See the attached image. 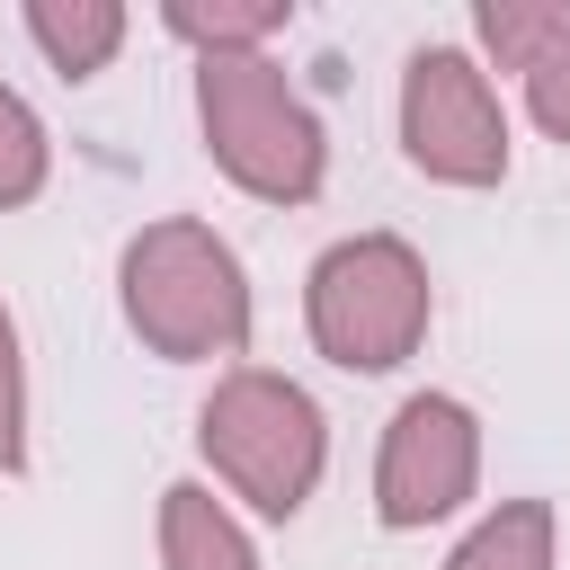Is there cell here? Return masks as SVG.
<instances>
[{
  "label": "cell",
  "instance_id": "5bb4252c",
  "mask_svg": "<svg viewBox=\"0 0 570 570\" xmlns=\"http://www.w3.org/2000/svg\"><path fill=\"white\" fill-rule=\"evenodd\" d=\"M0 472H27V365H18L9 303H0Z\"/></svg>",
  "mask_w": 570,
  "mask_h": 570
},
{
  "label": "cell",
  "instance_id": "5b68a950",
  "mask_svg": "<svg viewBox=\"0 0 570 570\" xmlns=\"http://www.w3.org/2000/svg\"><path fill=\"white\" fill-rule=\"evenodd\" d=\"M401 151L445 187H499L508 178V116L463 45H419L401 71Z\"/></svg>",
  "mask_w": 570,
  "mask_h": 570
},
{
  "label": "cell",
  "instance_id": "277c9868",
  "mask_svg": "<svg viewBox=\"0 0 570 570\" xmlns=\"http://www.w3.org/2000/svg\"><path fill=\"white\" fill-rule=\"evenodd\" d=\"M196 445H205V463H214L258 517H294V508L312 499V481H321L330 428H321V410H312L303 383H285V374H267V365H240V374H223V383L205 392Z\"/></svg>",
  "mask_w": 570,
  "mask_h": 570
},
{
  "label": "cell",
  "instance_id": "8fae6325",
  "mask_svg": "<svg viewBox=\"0 0 570 570\" xmlns=\"http://www.w3.org/2000/svg\"><path fill=\"white\" fill-rule=\"evenodd\" d=\"M36 187H45V125H36V107L0 80V214L27 205Z\"/></svg>",
  "mask_w": 570,
  "mask_h": 570
},
{
  "label": "cell",
  "instance_id": "3957f363",
  "mask_svg": "<svg viewBox=\"0 0 570 570\" xmlns=\"http://www.w3.org/2000/svg\"><path fill=\"white\" fill-rule=\"evenodd\" d=\"M303 321H312V347L330 365L392 374L428 338V267H419V249L401 232H356V240L321 249V267L303 285Z\"/></svg>",
  "mask_w": 570,
  "mask_h": 570
},
{
  "label": "cell",
  "instance_id": "9c48e42d",
  "mask_svg": "<svg viewBox=\"0 0 570 570\" xmlns=\"http://www.w3.org/2000/svg\"><path fill=\"white\" fill-rule=\"evenodd\" d=\"M445 570H552V499H508L490 508Z\"/></svg>",
  "mask_w": 570,
  "mask_h": 570
},
{
  "label": "cell",
  "instance_id": "7a4b0ae2",
  "mask_svg": "<svg viewBox=\"0 0 570 570\" xmlns=\"http://www.w3.org/2000/svg\"><path fill=\"white\" fill-rule=\"evenodd\" d=\"M196 116H205L214 169L240 196H258V205H312L321 196V125L267 53H205L196 62Z\"/></svg>",
  "mask_w": 570,
  "mask_h": 570
},
{
  "label": "cell",
  "instance_id": "6da1fadb",
  "mask_svg": "<svg viewBox=\"0 0 570 570\" xmlns=\"http://www.w3.org/2000/svg\"><path fill=\"white\" fill-rule=\"evenodd\" d=\"M116 294H125V321L151 356L169 365H196V356H240L249 347V285H240V258L223 232L169 214V223H142L125 240V267H116Z\"/></svg>",
  "mask_w": 570,
  "mask_h": 570
},
{
  "label": "cell",
  "instance_id": "30bf717a",
  "mask_svg": "<svg viewBox=\"0 0 570 570\" xmlns=\"http://www.w3.org/2000/svg\"><path fill=\"white\" fill-rule=\"evenodd\" d=\"M285 27V0H169V36L196 53H258Z\"/></svg>",
  "mask_w": 570,
  "mask_h": 570
},
{
  "label": "cell",
  "instance_id": "7c38bea8",
  "mask_svg": "<svg viewBox=\"0 0 570 570\" xmlns=\"http://www.w3.org/2000/svg\"><path fill=\"white\" fill-rule=\"evenodd\" d=\"M525 107L552 142H570V9L552 18V36L525 53Z\"/></svg>",
  "mask_w": 570,
  "mask_h": 570
},
{
  "label": "cell",
  "instance_id": "ba28073f",
  "mask_svg": "<svg viewBox=\"0 0 570 570\" xmlns=\"http://www.w3.org/2000/svg\"><path fill=\"white\" fill-rule=\"evenodd\" d=\"M27 36L45 45V62L62 80H89L125 45V9L116 0H27Z\"/></svg>",
  "mask_w": 570,
  "mask_h": 570
},
{
  "label": "cell",
  "instance_id": "52a82bcc",
  "mask_svg": "<svg viewBox=\"0 0 570 570\" xmlns=\"http://www.w3.org/2000/svg\"><path fill=\"white\" fill-rule=\"evenodd\" d=\"M160 561L169 570H258L249 534L232 525V508L196 481H169L160 490Z\"/></svg>",
  "mask_w": 570,
  "mask_h": 570
},
{
  "label": "cell",
  "instance_id": "8992f818",
  "mask_svg": "<svg viewBox=\"0 0 570 570\" xmlns=\"http://www.w3.org/2000/svg\"><path fill=\"white\" fill-rule=\"evenodd\" d=\"M472 481H481V419L454 392H410L374 454V517L401 534L436 525L472 499Z\"/></svg>",
  "mask_w": 570,
  "mask_h": 570
},
{
  "label": "cell",
  "instance_id": "4fadbf2b",
  "mask_svg": "<svg viewBox=\"0 0 570 570\" xmlns=\"http://www.w3.org/2000/svg\"><path fill=\"white\" fill-rule=\"evenodd\" d=\"M552 18H561V9H543V0H481L472 27H481V45L499 53V71H525V53L552 36Z\"/></svg>",
  "mask_w": 570,
  "mask_h": 570
}]
</instances>
